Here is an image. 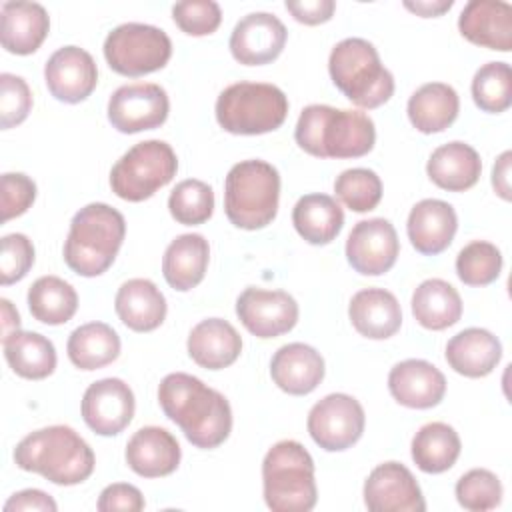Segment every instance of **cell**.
Returning a JSON list of instances; mask_svg holds the SVG:
<instances>
[{"instance_id":"1","label":"cell","mask_w":512,"mask_h":512,"mask_svg":"<svg viewBox=\"0 0 512 512\" xmlns=\"http://www.w3.org/2000/svg\"><path fill=\"white\" fill-rule=\"evenodd\" d=\"M158 402L196 448L212 450L230 436L232 410L228 400L192 374L172 372L164 376L158 386Z\"/></svg>"},{"instance_id":"2","label":"cell","mask_w":512,"mask_h":512,"mask_svg":"<svg viewBox=\"0 0 512 512\" xmlns=\"http://www.w3.org/2000/svg\"><path fill=\"white\" fill-rule=\"evenodd\" d=\"M20 470L36 472L58 486H74L94 472V452L70 426H46L24 436L14 448Z\"/></svg>"},{"instance_id":"3","label":"cell","mask_w":512,"mask_h":512,"mask_svg":"<svg viewBox=\"0 0 512 512\" xmlns=\"http://www.w3.org/2000/svg\"><path fill=\"white\" fill-rule=\"evenodd\" d=\"M296 144L316 158H360L374 148L376 128L360 110L310 104L300 112Z\"/></svg>"},{"instance_id":"4","label":"cell","mask_w":512,"mask_h":512,"mask_svg":"<svg viewBox=\"0 0 512 512\" xmlns=\"http://www.w3.org/2000/svg\"><path fill=\"white\" fill-rule=\"evenodd\" d=\"M124 236L126 220L116 208L104 202L86 204L70 222L62 250L64 262L78 276H100L112 266Z\"/></svg>"},{"instance_id":"5","label":"cell","mask_w":512,"mask_h":512,"mask_svg":"<svg viewBox=\"0 0 512 512\" xmlns=\"http://www.w3.org/2000/svg\"><path fill=\"white\" fill-rule=\"evenodd\" d=\"M264 502L274 512H308L316 506L318 490L314 460L296 440L276 442L262 460Z\"/></svg>"},{"instance_id":"6","label":"cell","mask_w":512,"mask_h":512,"mask_svg":"<svg viewBox=\"0 0 512 512\" xmlns=\"http://www.w3.org/2000/svg\"><path fill=\"white\" fill-rule=\"evenodd\" d=\"M328 72L334 86L360 108H378L394 94L392 72L364 38L340 40L330 52Z\"/></svg>"},{"instance_id":"7","label":"cell","mask_w":512,"mask_h":512,"mask_svg":"<svg viewBox=\"0 0 512 512\" xmlns=\"http://www.w3.org/2000/svg\"><path fill=\"white\" fill-rule=\"evenodd\" d=\"M280 174L266 160H242L224 180V212L242 230L268 226L278 212Z\"/></svg>"},{"instance_id":"8","label":"cell","mask_w":512,"mask_h":512,"mask_svg":"<svg viewBox=\"0 0 512 512\" xmlns=\"http://www.w3.org/2000/svg\"><path fill=\"white\" fill-rule=\"evenodd\" d=\"M214 112L226 132L256 136L284 124L288 98L278 86L268 82H236L220 92Z\"/></svg>"},{"instance_id":"9","label":"cell","mask_w":512,"mask_h":512,"mask_svg":"<svg viewBox=\"0 0 512 512\" xmlns=\"http://www.w3.org/2000/svg\"><path fill=\"white\" fill-rule=\"evenodd\" d=\"M178 170V158L164 140L134 144L110 170L112 192L128 202H142L166 186Z\"/></svg>"},{"instance_id":"10","label":"cell","mask_w":512,"mask_h":512,"mask_svg":"<svg viewBox=\"0 0 512 512\" xmlns=\"http://www.w3.org/2000/svg\"><path fill=\"white\" fill-rule=\"evenodd\" d=\"M172 42L162 28L126 22L108 32L104 40V58L108 66L122 76H144L168 64Z\"/></svg>"},{"instance_id":"11","label":"cell","mask_w":512,"mask_h":512,"mask_svg":"<svg viewBox=\"0 0 512 512\" xmlns=\"http://www.w3.org/2000/svg\"><path fill=\"white\" fill-rule=\"evenodd\" d=\"M362 404L350 394H328L308 412V434L326 452H342L354 446L364 432Z\"/></svg>"},{"instance_id":"12","label":"cell","mask_w":512,"mask_h":512,"mask_svg":"<svg viewBox=\"0 0 512 512\" xmlns=\"http://www.w3.org/2000/svg\"><path fill=\"white\" fill-rule=\"evenodd\" d=\"M170 112L168 94L152 82L120 86L108 100V120L122 134L160 128Z\"/></svg>"},{"instance_id":"13","label":"cell","mask_w":512,"mask_h":512,"mask_svg":"<svg viewBox=\"0 0 512 512\" xmlns=\"http://www.w3.org/2000/svg\"><path fill=\"white\" fill-rule=\"evenodd\" d=\"M236 314L244 328L258 338H276L298 322V304L284 290L248 286L236 300Z\"/></svg>"},{"instance_id":"14","label":"cell","mask_w":512,"mask_h":512,"mask_svg":"<svg viewBox=\"0 0 512 512\" xmlns=\"http://www.w3.org/2000/svg\"><path fill=\"white\" fill-rule=\"evenodd\" d=\"M398 252L400 242L396 228L386 218L356 222L346 240V260L364 276L388 272L396 264Z\"/></svg>"},{"instance_id":"15","label":"cell","mask_w":512,"mask_h":512,"mask_svg":"<svg viewBox=\"0 0 512 512\" xmlns=\"http://www.w3.org/2000/svg\"><path fill=\"white\" fill-rule=\"evenodd\" d=\"M134 392L120 378H102L82 396V418L100 436L120 434L134 416Z\"/></svg>"},{"instance_id":"16","label":"cell","mask_w":512,"mask_h":512,"mask_svg":"<svg viewBox=\"0 0 512 512\" xmlns=\"http://www.w3.org/2000/svg\"><path fill=\"white\" fill-rule=\"evenodd\" d=\"M370 512H424L426 502L414 474L400 462L378 464L364 482Z\"/></svg>"},{"instance_id":"17","label":"cell","mask_w":512,"mask_h":512,"mask_svg":"<svg viewBox=\"0 0 512 512\" xmlns=\"http://www.w3.org/2000/svg\"><path fill=\"white\" fill-rule=\"evenodd\" d=\"M288 32L270 12H250L240 18L230 34V52L244 66H262L280 56Z\"/></svg>"},{"instance_id":"18","label":"cell","mask_w":512,"mask_h":512,"mask_svg":"<svg viewBox=\"0 0 512 512\" xmlns=\"http://www.w3.org/2000/svg\"><path fill=\"white\" fill-rule=\"evenodd\" d=\"M44 82L56 100L78 104L94 92L98 68L84 48L62 46L48 58L44 66Z\"/></svg>"},{"instance_id":"19","label":"cell","mask_w":512,"mask_h":512,"mask_svg":"<svg viewBox=\"0 0 512 512\" xmlns=\"http://www.w3.org/2000/svg\"><path fill=\"white\" fill-rule=\"evenodd\" d=\"M388 390L398 404L426 410L442 402L446 394V378L434 364L420 358H408L390 370Z\"/></svg>"},{"instance_id":"20","label":"cell","mask_w":512,"mask_h":512,"mask_svg":"<svg viewBox=\"0 0 512 512\" xmlns=\"http://www.w3.org/2000/svg\"><path fill=\"white\" fill-rule=\"evenodd\" d=\"M458 30L476 46L510 52L512 6L502 0H470L460 12Z\"/></svg>"},{"instance_id":"21","label":"cell","mask_w":512,"mask_h":512,"mask_svg":"<svg viewBox=\"0 0 512 512\" xmlns=\"http://www.w3.org/2000/svg\"><path fill=\"white\" fill-rule=\"evenodd\" d=\"M126 464L142 478H160L172 474L180 464V444L160 426H144L132 434L126 444Z\"/></svg>"},{"instance_id":"22","label":"cell","mask_w":512,"mask_h":512,"mask_svg":"<svg viewBox=\"0 0 512 512\" xmlns=\"http://www.w3.org/2000/svg\"><path fill=\"white\" fill-rule=\"evenodd\" d=\"M270 376L282 392L304 396L316 390V386L322 382L324 358L308 344H284L270 360Z\"/></svg>"},{"instance_id":"23","label":"cell","mask_w":512,"mask_h":512,"mask_svg":"<svg viewBox=\"0 0 512 512\" xmlns=\"http://www.w3.org/2000/svg\"><path fill=\"white\" fill-rule=\"evenodd\" d=\"M458 216L454 208L436 198L420 200L408 214V238L416 252L434 256L444 252L456 234Z\"/></svg>"},{"instance_id":"24","label":"cell","mask_w":512,"mask_h":512,"mask_svg":"<svg viewBox=\"0 0 512 512\" xmlns=\"http://www.w3.org/2000/svg\"><path fill=\"white\" fill-rule=\"evenodd\" d=\"M348 316L354 330L370 340H386L402 324V308L396 296L384 288L358 290L350 300Z\"/></svg>"},{"instance_id":"25","label":"cell","mask_w":512,"mask_h":512,"mask_svg":"<svg viewBox=\"0 0 512 512\" xmlns=\"http://www.w3.org/2000/svg\"><path fill=\"white\" fill-rule=\"evenodd\" d=\"M188 356L202 368L222 370L234 364L242 352V338L236 328L222 318H206L188 334Z\"/></svg>"},{"instance_id":"26","label":"cell","mask_w":512,"mask_h":512,"mask_svg":"<svg viewBox=\"0 0 512 512\" xmlns=\"http://www.w3.org/2000/svg\"><path fill=\"white\" fill-rule=\"evenodd\" d=\"M50 30V18L38 2H4L0 42L10 54L26 56L40 48Z\"/></svg>"},{"instance_id":"27","label":"cell","mask_w":512,"mask_h":512,"mask_svg":"<svg viewBox=\"0 0 512 512\" xmlns=\"http://www.w3.org/2000/svg\"><path fill=\"white\" fill-rule=\"evenodd\" d=\"M114 308L122 324L134 332L156 330L166 318V298L148 278L126 280L116 292Z\"/></svg>"},{"instance_id":"28","label":"cell","mask_w":512,"mask_h":512,"mask_svg":"<svg viewBox=\"0 0 512 512\" xmlns=\"http://www.w3.org/2000/svg\"><path fill=\"white\" fill-rule=\"evenodd\" d=\"M502 358L500 340L484 328H466L446 344V362L468 378L488 376Z\"/></svg>"},{"instance_id":"29","label":"cell","mask_w":512,"mask_h":512,"mask_svg":"<svg viewBox=\"0 0 512 512\" xmlns=\"http://www.w3.org/2000/svg\"><path fill=\"white\" fill-rule=\"evenodd\" d=\"M426 172L438 188L448 192H464L478 182L482 160L470 144L454 140L438 146L430 154Z\"/></svg>"},{"instance_id":"30","label":"cell","mask_w":512,"mask_h":512,"mask_svg":"<svg viewBox=\"0 0 512 512\" xmlns=\"http://www.w3.org/2000/svg\"><path fill=\"white\" fill-rule=\"evenodd\" d=\"M210 260V246L202 234L176 236L162 258V274L170 288L188 292L204 280Z\"/></svg>"},{"instance_id":"31","label":"cell","mask_w":512,"mask_h":512,"mask_svg":"<svg viewBox=\"0 0 512 512\" xmlns=\"http://www.w3.org/2000/svg\"><path fill=\"white\" fill-rule=\"evenodd\" d=\"M408 118L422 134L446 130L458 116L460 98L450 84L428 82L422 84L408 100Z\"/></svg>"},{"instance_id":"32","label":"cell","mask_w":512,"mask_h":512,"mask_svg":"<svg viewBox=\"0 0 512 512\" xmlns=\"http://www.w3.org/2000/svg\"><path fill=\"white\" fill-rule=\"evenodd\" d=\"M292 224L296 232L314 246L330 244L344 226V212L340 204L328 194H306L292 210Z\"/></svg>"},{"instance_id":"33","label":"cell","mask_w":512,"mask_h":512,"mask_svg":"<svg viewBox=\"0 0 512 512\" xmlns=\"http://www.w3.org/2000/svg\"><path fill=\"white\" fill-rule=\"evenodd\" d=\"M2 348L8 366L22 378L42 380L48 378L56 368V348L38 332L16 330L2 338Z\"/></svg>"},{"instance_id":"34","label":"cell","mask_w":512,"mask_h":512,"mask_svg":"<svg viewBox=\"0 0 512 512\" xmlns=\"http://www.w3.org/2000/svg\"><path fill=\"white\" fill-rule=\"evenodd\" d=\"M412 314L428 330L454 326L462 316V298L458 290L440 278H428L412 294Z\"/></svg>"},{"instance_id":"35","label":"cell","mask_w":512,"mask_h":512,"mask_svg":"<svg viewBox=\"0 0 512 512\" xmlns=\"http://www.w3.org/2000/svg\"><path fill=\"white\" fill-rule=\"evenodd\" d=\"M66 352L80 370H98L120 356V336L106 322H88L72 330Z\"/></svg>"},{"instance_id":"36","label":"cell","mask_w":512,"mask_h":512,"mask_svg":"<svg viewBox=\"0 0 512 512\" xmlns=\"http://www.w3.org/2000/svg\"><path fill=\"white\" fill-rule=\"evenodd\" d=\"M460 436L444 422L424 424L412 438V460L426 474L450 470L460 456Z\"/></svg>"},{"instance_id":"37","label":"cell","mask_w":512,"mask_h":512,"mask_svg":"<svg viewBox=\"0 0 512 512\" xmlns=\"http://www.w3.org/2000/svg\"><path fill=\"white\" fill-rule=\"evenodd\" d=\"M30 314L48 326L66 324L78 308V294L72 284L58 276H40L28 288Z\"/></svg>"},{"instance_id":"38","label":"cell","mask_w":512,"mask_h":512,"mask_svg":"<svg viewBox=\"0 0 512 512\" xmlns=\"http://www.w3.org/2000/svg\"><path fill=\"white\" fill-rule=\"evenodd\" d=\"M472 98L482 112L500 114L512 104V70L506 62H488L472 78Z\"/></svg>"},{"instance_id":"39","label":"cell","mask_w":512,"mask_h":512,"mask_svg":"<svg viewBox=\"0 0 512 512\" xmlns=\"http://www.w3.org/2000/svg\"><path fill=\"white\" fill-rule=\"evenodd\" d=\"M168 210L178 224H204L214 212V192L202 180H182L168 196Z\"/></svg>"},{"instance_id":"40","label":"cell","mask_w":512,"mask_h":512,"mask_svg":"<svg viewBox=\"0 0 512 512\" xmlns=\"http://www.w3.org/2000/svg\"><path fill=\"white\" fill-rule=\"evenodd\" d=\"M502 270L500 250L486 240L466 244L456 256V274L466 286H488Z\"/></svg>"},{"instance_id":"41","label":"cell","mask_w":512,"mask_h":512,"mask_svg":"<svg viewBox=\"0 0 512 512\" xmlns=\"http://www.w3.org/2000/svg\"><path fill=\"white\" fill-rule=\"evenodd\" d=\"M334 192L352 212H370L382 198V182L370 168H348L336 176Z\"/></svg>"},{"instance_id":"42","label":"cell","mask_w":512,"mask_h":512,"mask_svg":"<svg viewBox=\"0 0 512 512\" xmlns=\"http://www.w3.org/2000/svg\"><path fill=\"white\" fill-rule=\"evenodd\" d=\"M456 500L464 510L486 512L502 502V484L498 476L486 468H474L456 482Z\"/></svg>"},{"instance_id":"43","label":"cell","mask_w":512,"mask_h":512,"mask_svg":"<svg viewBox=\"0 0 512 512\" xmlns=\"http://www.w3.org/2000/svg\"><path fill=\"white\" fill-rule=\"evenodd\" d=\"M176 26L188 36H208L222 22V10L214 0H182L172 6Z\"/></svg>"},{"instance_id":"44","label":"cell","mask_w":512,"mask_h":512,"mask_svg":"<svg viewBox=\"0 0 512 512\" xmlns=\"http://www.w3.org/2000/svg\"><path fill=\"white\" fill-rule=\"evenodd\" d=\"M32 108V92L22 76L0 74V126L2 130L22 124Z\"/></svg>"},{"instance_id":"45","label":"cell","mask_w":512,"mask_h":512,"mask_svg":"<svg viewBox=\"0 0 512 512\" xmlns=\"http://www.w3.org/2000/svg\"><path fill=\"white\" fill-rule=\"evenodd\" d=\"M34 264V244L24 234H6L0 252V284L10 286L22 280Z\"/></svg>"},{"instance_id":"46","label":"cell","mask_w":512,"mask_h":512,"mask_svg":"<svg viewBox=\"0 0 512 512\" xmlns=\"http://www.w3.org/2000/svg\"><path fill=\"white\" fill-rule=\"evenodd\" d=\"M36 200V184L22 172L2 174V222L22 216Z\"/></svg>"},{"instance_id":"47","label":"cell","mask_w":512,"mask_h":512,"mask_svg":"<svg viewBox=\"0 0 512 512\" xmlns=\"http://www.w3.org/2000/svg\"><path fill=\"white\" fill-rule=\"evenodd\" d=\"M144 504V496L136 486L116 482L100 492L96 508L100 512H140Z\"/></svg>"},{"instance_id":"48","label":"cell","mask_w":512,"mask_h":512,"mask_svg":"<svg viewBox=\"0 0 512 512\" xmlns=\"http://www.w3.org/2000/svg\"><path fill=\"white\" fill-rule=\"evenodd\" d=\"M286 10L302 24L316 26L328 22L336 10L334 0H286Z\"/></svg>"},{"instance_id":"49","label":"cell","mask_w":512,"mask_h":512,"mask_svg":"<svg viewBox=\"0 0 512 512\" xmlns=\"http://www.w3.org/2000/svg\"><path fill=\"white\" fill-rule=\"evenodd\" d=\"M30 510H38V512H56L58 506L52 500V496H48L42 490L36 488H28V490H20L16 494H12L6 504H4V512H30Z\"/></svg>"},{"instance_id":"50","label":"cell","mask_w":512,"mask_h":512,"mask_svg":"<svg viewBox=\"0 0 512 512\" xmlns=\"http://www.w3.org/2000/svg\"><path fill=\"white\" fill-rule=\"evenodd\" d=\"M510 162H512V152L506 150L496 158L494 168H492V186H494L496 194L506 202L512 198V194H510Z\"/></svg>"},{"instance_id":"51","label":"cell","mask_w":512,"mask_h":512,"mask_svg":"<svg viewBox=\"0 0 512 512\" xmlns=\"http://www.w3.org/2000/svg\"><path fill=\"white\" fill-rule=\"evenodd\" d=\"M454 4V0H404V8L422 16V18H432V16H440L446 10H450Z\"/></svg>"},{"instance_id":"52","label":"cell","mask_w":512,"mask_h":512,"mask_svg":"<svg viewBox=\"0 0 512 512\" xmlns=\"http://www.w3.org/2000/svg\"><path fill=\"white\" fill-rule=\"evenodd\" d=\"M0 318H2V338L10 336L12 332L20 330V316H18V310L12 306L10 300L2 298L0 300Z\"/></svg>"}]
</instances>
